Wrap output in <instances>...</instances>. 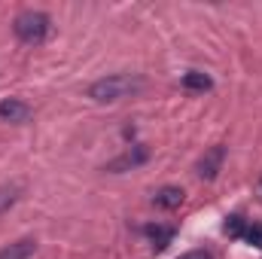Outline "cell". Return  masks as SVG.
<instances>
[{
  "label": "cell",
  "mask_w": 262,
  "mask_h": 259,
  "mask_svg": "<svg viewBox=\"0 0 262 259\" xmlns=\"http://www.w3.org/2000/svg\"><path fill=\"white\" fill-rule=\"evenodd\" d=\"M146 89V79L143 76H134V73H113V76H104V79H95L89 85V98L95 104H116V101H125L134 98Z\"/></svg>",
  "instance_id": "1"
},
{
  "label": "cell",
  "mask_w": 262,
  "mask_h": 259,
  "mask_svg": "<svg viewBox=\"0 0 262 259\" xmlns=\"http://www.w3.org/2000/svg\"><path fill=\"white\" fill-rule=\"evenodd\" d=\"M12 31H15V37H18L21 43L40 46V43H46V37H49V31H52V18H49L46 12H40V9H28V12L15 15Z\"/></svg>",
  "instance_id": "2"
},
{
  "label": "cell",
  "mask_w": 262,
  "mask_h": 259,
  "mask_svg": "<svg viewBox=\"0 0 262 259\" xmlns=\"http://www.w3.org/2000/svg\"><path fill=\"white\" fill-rule=\"evenodd\" d=\"M223 162H226V146L223 143H216V146H210L201 159H198V177L201 180H216L220 177V171H223Z\"/></svg>",
  "instance_id": "3"
},
{
  "label": "cell",
  "mask_w": 262,
  "mask_h": 259,
  "mask_svg": "<svg viewBox=\"0 0 262 259\" xmlns=\"http://www.w3.org/2000/svg\"><path fill=\"white\" fill-rule=\"evenodd\" d=\"M34 110L21 101V98H3L0 101V122H9V125H25L31 122Z\"/></svg>",
  "instance_id": "4"
},
{
  "label": "cell",
  "mask_w": 262,
  "mask_h": 259,
  "mask_svg": "<svg viewBox=\"0 0 262 259\" xmlns=\"http://www.w3.org/2000/svg\"><path fill=\"white\" fill-rule=\"evenodd\" d=\"M146 159H149V149H146L143 143H137V146H131L125 156H119L116 162H110L107 168H110V171H125V168H137V165H143Z\"/></svg>",
  "instance_id": "5"
},
{
  "label": "cell",
  "mask_w": 262,
  "mask_h": 259,
  "mask_svg": "<svg viewBox=\"0 0 262 259\" xmlns=\"http://www.w3.org/2000/svg\"><path fill=\"white\" fill-rule=\"evenodd\" d=\"M183 198H186V192L180 186H162L159 192L152 195V204L162 207V210H177L183 204Z\"/></svg>",
  "instance_id": "6"
},
{
  "label": "cell",
  "mask_w": 262,
  "mask_h": 259,
  "mask_svg": "<svg viewBox=\"0 0 262 259\" xmlns=\"http://www.w3.org/2000/svg\"><path fill=\"white\" fill-rule=\"evenodd\" d=\"M143 232H146V238L152 241V247H156V250H165V247L174 241V235H177V232H174V226H146Z\"/></svg>",
  "instance_id": "7"
},
{
  "label": "cell",
  "mask_w": 262,
  "mask_h": 259,
  "mask_svg": "<svg viewBox=\"0 0 262 259\" xmlns=\"http://www.w3.org/2000/svg\"><path fill=\"white\" fill-rule=\"evenodd\" d=\"M34 250H37V244H34L31 238H21V241L3 247V250H0V259H31Z\"/></svg>",
  "instance_id": "8"
},
{
  "label": "cell",
  "mask_w": 262,
  "mask_h": 259,
  "mask_svg": "<svg viewBox=\"0 0 262 259\" xmlns=\"http://www.w3.org/2000/svg\"><path fill=\"white\" fill-rule=\"evenodd\" d=\"M183 89L186 92H210L213 89V79L207 76V73H201V70H189V73H183Z\"/></svg>",
  "instance_id": "9"
},
{
  "label": "cell",
  "mask_w": 262,
  "mask_h": 259,
  "mask_svg": "<svg viewBox=\"0 0 262 259\" xmlns=\"http://www.w3.org/2000/svg\"><path fill=\"white\" fill-rule=\"evenodd\" d=\"M18 192H21V186H0V213H6L15 201H18Z\"/></svg>",
  "instance_id": "10"
},
{
  "label": "cell",
  "mask_w": 262,
  "mask_h": 259,
  "mask_svg": "<svg viewBox=\"0 0 262 259\" xmlns=\"http://www.w3.org/2000/svg\"><path fill=\"white\" fill-rule=\"evenodd\" d=\"M241 241H247L250 247H259V250H262V223H247V229H244Z\"/></svg>",
  "instance_id": "11"
},
{
  "label": "cell",
  "mask_w": 262,
  "mask_h": 259,
  "mask_svg": "<svg viewBox=\"0 0 262 259\" xmlns=\"http://www.w3.org/2000/svg\"><path fill=\"white\" fill-rule=\"evenodd\" d=\"M244 229H247V220H244V217H238V213H235V217H229V220H226V235H229V238H241V235H244Z\"/></svg>",
  "instance_id": "12"
},
{
  "label": "cell",
  "mask_w": 262,
  "mask_h": 259,
  "mask_svg": "<svg viewBox=\"0 0 262 259\" xmlns=\"http://www.w3.org/2000/svg\"><path fill=\"white\" fill-rule=\"evenodd\" d=\"M180 259H213L207 250H189V253H183Z\"/></svg>",
  "instance_id": "13"
}]
</instances>
